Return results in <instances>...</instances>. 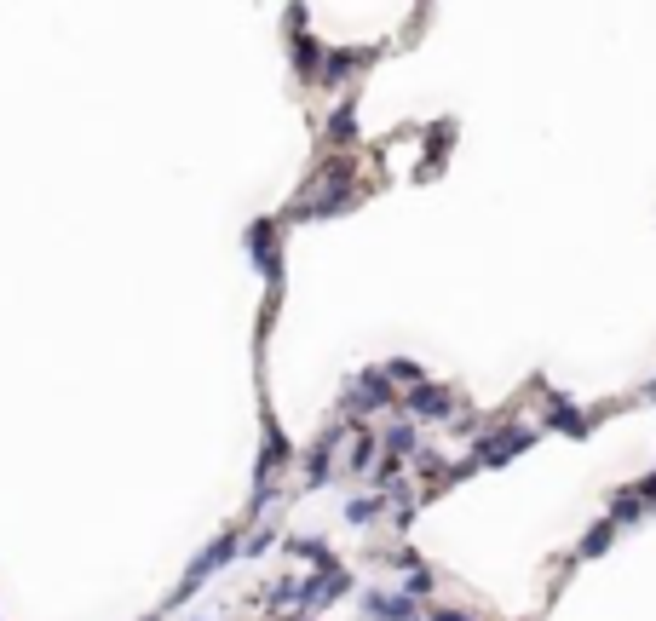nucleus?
I'll return each mask as SVG.
<instances>
[{
  "label": "nucleus",
  "instance_id": "obj_7",
  "mask_svg": "<svg viewBox=\"0 0 656 621\" xmlns=\"http://www.w3.org/2000/svg\"><path fill=\"white\" fill-rule=\"evenodd\" d=\"M380 512H386V501H380V489H375V495H357V501L346 506V518H352V524H369V518H380Z\"/></svg>",
  "mask_w": 656,
  "mask_h": 621
},
{
  "label": "nucleus",
  "instance_id": "obj_4",
  "mask_svg": "<svg viewBox=\"0 0 656 621\" xmlns=\"http://www.w3.org/2000/svg\"><path fill=\"white\" fill-rule=\"evenodd\" d=\"M363 610L375 621H409L415 616V598H403V593H369L363 598Z\"/></svg>",
  "mask_w": 656,
  "mask_h": 621
},
{
  "label": "nucleus",
  "instance_id": "obj_1",
  "mask_svg": "<svg viewBox=\"0 0 656 621\" xmlns=\"http://www.w3.org/2000/svg\"><path fill=\"white\" fill-rule=\"evenodd\" d=\"M231 552H236V535H225L219 547H208V552H202V558L190 564V575H185V587H179V598H190V593H196V587H202V581H208V575L219 570L225 558H231Z\"/></svg>",
  "mask_w": 656,
  "mask_h": 621
},
{
  "label": "nucleus",
  "instance_id": "obj_10",
  "mask_svg": "<svg viewBox=\"0 0 656 621\" xmlns=\"http://www.w3.org/2000/svg\"><path fill=\"white\" fill-rule=\"evenodd\" d=\"M386 374H392V380H403V386H409V391L421 386V363H409V357H398V363L386 368Z\"/></svg>",
  "mask_w": 656,
  "mask_h": 621
},
{
  "label": "nucleus",
  "instance_id": "obj_3",
  "mask_svg": "<svg viewBox=\"0 0 656 621\" xmlns=\"http://www.w3.org/2000/svg\"><path fill=\"white\" fill-rule=\"evenodd\" d=\"M449 409H455V403H449L444 391H432L426 380L409 391V414H415V420H449Z\"/></svg>",
  "mask_w": 656,
  "mask_h": 621
},
{
  "label": "nucleus",
  "instance_id": "obj_9",
  "mask_svg": "<svg viewBox=\"0 0 656 621\" xmlns=\"http://www.w3.org/2000/svg\"><path fill=\"white\" fill-rule=\"evenodd\" d=\"M616 541V524H599V529H587V541H582V558H599V552Z\"/></svg>",
  "mask_w": 656,
  "mask_h": 621
},
{
  "label": "nucleus",
  "instance_id": "obj_11",
  "mask_svg": "<svg viewBox=\"0 0 656 621\" xmlns=\"http://www.w3.org/2000/svg\"><path fill=\"white\" fill-rule=\"evenodd\" d=\"M386 449H392V455H409V449H415V432H409V426H392V432H386Z\"/></svg>",
  "mask_w": 656,
  "mask_h": 621
},
{
  "label": "nucleus",
  "instance_id": "obj_12",
  "mask_svg": "<svg viewBox=\"0 0 656 621\" xmlns=\"http://www.w3.org/2000/svg\"><path fill=\"white\" fill-rule=\"evenodd\" d=\"M633 518H639V495H622L616 501V524H633Z\"/></svg>",
  "mask_w": 656,
  "mask_h": 621
},
{
  "label": "nucleus",
  "instance_id": "obj_2",
  "mask_svg": "<svg viewBox=\"0 0 656 621\" xmlns=\"http://www.w3.org/2000/svg\"><path fill=\"white\" fill-rule=\"evenodd\" d=\"M340 593H346V570L334 564V570H323L317 581H305V610H323V604H334Z\"/></svg>",
  "mask_w": 656,
  "mask_h": 621
},
{
  "label": "nucleus",
  "instance_id": "obj_6",
  "mask_svg": "<svg viewBox=\"0 0 656 621\" xmlns=\"http://www.w3.org/2000/svg\"><path fill=\"white\" fill-rule=\"evenodd\" d=\"M518 449H530V432H501V437H490V443H478L484 460H513Z\"/></svg>",
  "mask_w": 656,
  "mask_h": 621
},
{
  "label": "nucleus",
  "instance_id": "obj_8",
  "mask_svg": "<svg viewBox=\"0 0 656 621\" xmlns=\"http://www.w3.org/2000/svg\"><path fill=\"white\" fill-rule=\"evenodd\" d=\"M547 420H553V426H564L570 437H582V432H587V420L576 414V403H553V414H547Z\"/></svg>",
  "mask_w": 656,
  "mask_h": 621
},
{
  "label": "nucleus",
  "instance_id": "obj_5",
  "mask_svg": "<svg viewBox=\"0 0 656 621\" xmlns=\"http://www.w3.org/2000/svg\"><path fill=\"white\" fill-rule=\"evenodd\" d=\"M363 403H392V386H386V374H357V391H352V409L363 414Z\"/></svg>",
  "mask_w": 656,
  "mask_h": 621
}]
</instances>
